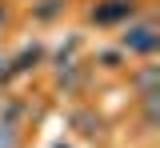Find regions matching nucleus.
<instances>
[{"label":"nucleus","mask_w":160,"mask_h":148,"mask_svg":"<svg viewBox=\"0 0 160 148\" xmlns=\"http://www.w3.org/2000/svg\"><path fill=\"white\" fill-rule=\"evenodd\" d=\"M124 44H128V48H136V52H152V48H156V36H152V28H148V24H140V28H132V32L124 36Z\"/></svg>","instance_id":"f257e3e1"},{"label":"nucleus","mask_w":160,"mask_h":148,"mask_svg":"<svg viewBox=\"0 0 160 148\" xmlns=\"http://www.w3.org/2000/svg\"><path fill=\"white\" fill-rule=\"evenodd\" d=\"M0 148H16V136H12V128L0 124Z\"/></svg>","instance_id":"f03ea898"}]
</instances>
